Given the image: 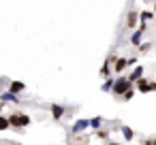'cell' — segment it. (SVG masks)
Wrapping results in <instances>:
<instances>
[{
	"instance_id": "obj_1",
	"label": "cell",
	"mask_w": 156,
	"mask_h": 145,
	"mask_svg": "<svg viewBox=\"0 0 156 145\" xmlns=\"http://www.w3.org/2000/svg\"><path fill=\"white\" fill-rule=\"evenodd\" d=\"M130 88H135V83H133L128 77H115V83H113V96H115V98H122Z\"/></svg>"
},
{
	"instance_id": "obj_2",
	"label": "cell",
	"mask_w": 156,
	"mask_h": 145,
	"mask_svg": "<svg viewBox=\"0 0 156 145\" xmlns=\"http://www.w3.org/2000/svg\"><path fill=\"white\" fill-rule=\"evenodd\" d=\"M9 122H11V128H13V130H22V128L30 126V115L13 111V113L9 115Z\"/></svg>"
},
{
	"instance_id": "obj_3",
	"label": "cell",
	"mask_w": 156,
	"mask_h": 145,
	"mask_svg": "<svg viewBox=\"0 0 156 145\" xmlns=\"http://www.w3.org/2000/svg\"><path fill=\"white\" fill-rule=\"evenodd\" d=\"M139 24H141L139 13L137 11H128V15H126V28L128 30H135V28H139Z\"/></svg>"
},
{
	"instance_id": "obj_4",
	"label": "cell",
	"mask_w": 156,
	"mask_h": 145,
	"mask_svg": "<svg viewBox=\"0 0 156 145\" xmlns=\"http://www.w3.org/2000/svg\"><path fill=\"white\" fill-rule=\"evenodd\" d=\"M49 111H51V117L58 122V119H62L64 117V113H66V109H64V105H49Z\"/></svg>"
},
{
	"instance_id": "obj_5",
	"label": "cell",
	"mask_w": 156,
	"mask_h": 145,
	"mask_svg": "<svg viewBox=\"0 0 156 145\" xmlns=\"http://www.w3.org/2000/svg\"><path fill=\"white\" fill-rule=\"evenodd\" d=\"M90 128V119H77L73 126H71V130L75 132V134H81V132H86Z\"/></svg>"
},
{
	"instance_id": "obj_6",
	"label": "cell",
	"mask_w": 156,
	"mask_h": 145,
	"mask_svg": "<svg viewBox=\"0 0 156 145\" xmlns=\"http://www.w3.org/2000/svg\"><path fill=\"white\" fill-rule=\"evenodd\" d=\"M0 100H2V102H13V105H20V102H22L20 94H13V92H9V90L0 94Z\"/></svg>"
},
{
	"instance_id": "obj_7",
	"label": "cell",
	"mask_w": 156,
	"mask_h": 145,
	"mask_svg": "<svg viewBox=\"0 0 156 145\" xmlns=\"http://www.w3.org/2000/svg\"><path fill=\"white\" fill-rule=\"evenodd\" d=\"M126 68H128V58H118V60L113 62V73H115V75H122Z\"/></svg>"
},
{
	"instance_id": "obj_8",
	"label": "cell",
	"mask_w": 156,
	"mask_h": 145,
	"mask_svg": "<svg viewBox=\"0 0 156 145\" xmlns=\"http://www.w3.org/2000/svg\"><path fill=\"white\" fill-rule=\"evenodd\" d=\"M135 88H137V92H143V94L154 92V90H152V81H147L145 77H143V79H139V81L135 83Z\"/></svg>"
},
{
	"instance_id": "obj_9",
	"label": "cell",
	"mask_w": 156,
	"mask_h": 145,
	"mask_svg": "<svg viewBox=\"0 0 156 145\" xmlns=\"http://www.w3.org/2000/svg\"><path fill=\"white\" fill-rule=\"evenodd\" d=\"M143 34H145V32H143L141 28H137V30L133 32V36H130V45H133V47H139L141 41H143Z\"/></svg>"
},
{
	"instance_id": "obj_10",
	"label": "cell",
	"mask_w": 156,
	"mask_h": 145,
	"mask_svg": "<svg viewBox=\"0 0 156 145\" xmlns=\"http://www.w3.org/2000/svg\"><path fill=\"white\" fill-rule=\"evenodd\" d=\"M143 71H145L143 66H135V68L130 71V75H128V79H130L133 83H137L139 79H143Z\"/></svg>"
},
{
	"instance_id": "obj_11",
	"label": "cell",
	"mask_w": 156,
	"mask_h": 145,
	"mask_svg": "<svg viewBox=\"0 0 156 145\" xmlns=\"http://www.w3.org/2000/svg\"><path fill=\"white\" fill-rule=\"evenodd\" d=\"M9 92H13V94H22L24 90H26V85L22 83V81H9V88H7Z\"/></svg>"
},
{
	"instance_id": "obj_12",
	"label": "cell",
	"mask_w": 156,
	"mask_h": 145,
	"mask_svg": "<svg viewBox=\"0 0 156 145\" xmlns=\"http://www.w3.org/2000/svg\"><path fill=\"white\" fill-rule=\"evenodd\" d=\"M120 130H122L124 141H133V139H135V130H133V128H128V126H120Z\"/></svg>"
},
{
	"instance_id": "obj_13",
	"label": "cell",
	"mask_w": 156,
	"mask_h": 145,
	"mask_svg": "<svg viewBox=\"0 0 156 145\" xmlns=\"http://www.w3.org/2000/svg\"><path fill=\"white\" fill-rule=\"evenodd\" d=\"M154 17H156V11H141V13H139V19H141V22H145V24H147V22H152Z\"/></svg>"
},
{
	"instance_id": "obj_14",
	"label": "cell",
	"mask_w": 156,
	"mask_h": 145,
	"mask_svg": "<svg viewBox=\"0 0 156 145\" xmlns=\"http://www.w3.org/2000/svg\"><path fill=\"white\" fill-rule=\"evenodd\" d=\"M113 83H115V77H107L105 83L101 85V90H103V92H113Z\"/></svg>"
},
{
	"instance_id": "obj_15",
	"label": "cell",
	"mask_w": 156,
	"mask_h": 145,
	"mask_svg": "<svg viewBox=\"0 0 156 145\" xmlns=\"http://www.w3.org/2000/svg\"><path fill=\"white\" fill-rule=\"evenodd\" d=\"M101 126H103V117H101V115H96V117L90 119V128H92V130H101Z\"/></svg>"
},
{
	"instance_id": "obj_16",
	"label": "cell",
	"mask_w": 156,
	"mask_h": 145,
	"mask_svg": "<svg viewBox=\"0 0 156 145\" xmlns=\"http://www.w3.org/2000/svg\"><path fill=\"white\" fill-rule=\"evenodd\" d=\"M9 128H11V122H9V117L0 115V130H9Z\"/></svg>"
},
{
	"instance_id": "obj_17",
	"label": "cell",
	"mask_w": 156,
	"mask_h": 145,
	"mask_svg": "<svg viewBox=\"0 0 156 145\" xmlns=\"http://www.w3.org/2000/svg\"><path fill=\"white\" fill-rule=\"evenodd\" d=\"M94 136L101 139V141H107V139H109V132H107V130H94Z\"/></svg>"
},
{
	"instance_id": "obj_18",
	"label": "cell",
	"mask_w": 156,
	"mask_h": 145,
	"mask_svg": "<svg viewBox=\"0 0 156 145\" xmlns=\"http://www.w3.org/2000/svg\"><path fill=\"white\" fill-rule=\"evenodd\" d=\"M135 92H137V88H130V90H128V92H126V94L122 96V100H126V102H128V100H133V96H135Z\"/></svg>"
},
{
	"instance_id": "obj_19",
	"label": "cell",
	"mask_w": 156,
	"mask_h": 145,
	"mask_svg": "<svg viewBox=\"0 0 156 145\" xmlns=\"http://www.w3.org/2000/svg\"><path fill=\"white\" fill-rule=\"evenodd\" d=\"M152 49V43H141L139 45V54H145V51H150Z\"/></svg>"
},
{
	"instance_id": "obj_20",
	"label": "cell",
	"mask_w": 156,
	"mask_h": 145,
	"mask_svg": "<svg viewBox=\"0 0 156 145\" xmlns=\"http://www.w3.org/2000/svg\"><path fill=\"white\" fill-rule=\"evenodd\" d=\"M128 66H137V58H135V56L128 58Z\"/></svg>"
},
{
	"instance_id": "obj_21",
	"label": "cell",
	"mask_w": 156,
	"mask_h": 145,
	"mask_svg": "<svg viewBox=\"0 0 156 145\" xmlns=\"http://www.w3.org/2000/svg\"><path fill=\"white\" fill-rule=\"evenodd\" d=\"M152 90H154V92H156V81H152Z\"/></svg>"
},
{
	"instance_id": "obj_22",
	"label": "cell",
	"mask_w": 156,
	"mask_h": 145,
	"mask_svg": "<svg viewBox=\"0 0 156 145\" xmlns=\"http://www.w3.org/2000/svg\"><path fill=\"white\" fill-rule=\"evenodd\" d=\"M2 107H5V102H2V100H0V111H2Z\"/></svg>"
},
{
	"instance_id": "obj_23",
	"label": "cell",
	"mask_w": 156,
	"mask_h": 145,
	"mask_svg": "<svg viewBox=\"0 0 156 145\" xmlns=\"http://www.w3.org/2000/svg\"><path fill=\"white\" fill-rule=\"evenodd\" d=\"M107 145H120V143H107Z\"/></svg>"
},
{
	"instance_id": "obj_24",
	"label": "cell",
	"mask_w": 156,
	"mask_h": 145,
	"mask_svg": "<svg viewBox=\"0 0 156 145\" xmlns=\"http://www.w3.org/2000/svg\"><path fill=\"white\" fill-rule=\"evenodd\" d=\"M152 145H156V139H152Z\"/></svg>"
},
{
	"instance_id": "obj_25",
	"label": "cell",
	"mask_w": 156,
	"mask_h": 145,
	"mask_svg": "<svg viewBox=\"0 0 156 145\" xmlns=\"http://www.w3.org/2000/svg\"><path fill=\"white\" fill-rule=\"evenodd\" d=\"M154 11H156V0H154Z\"/></svg>"
},
{
	"instance_id": "obj_26",
	"label": "cell",
	"mask_w": 156,
	"mask_h": 145,
	"mask_svg": "<svg viewBox=\"0 0 156 145\" xmlns=\"http://www.w3.org/2000/svg\"><path fill=\"white\" fill-rule=\"evenodd\" d=\"M154 24H156V17H154Z\"/></svg>"
}]
</instances>
